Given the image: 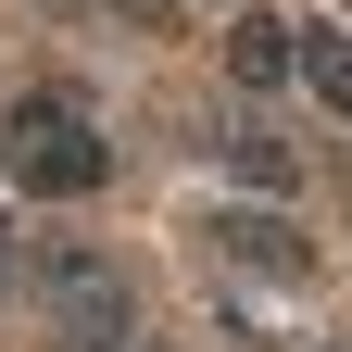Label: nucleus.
Instances as JSON below:
<instances>
[{
	"label": "nucleus",
	"instance_id": "0eeeda50",
	"mask_svg": "<svg viewBox=\"0 0 352 352\" xmlns=\"http://www.w3.org/2000/svg\"><path fill=\"white\" fill-rule=\"evenodd\" d=\"M63 13H101V0H63Z\"/></svg>",
	"mask_w": 352,
	"mask_h": 352
},
{
	"label": "nucleus",
	"instance_id": "39448f33",
	"mask_svg": "<svg viewBox=\"0 0 352 352\" xmlns=\"http://www.w3.org/2000/svg\"><path fill=\"white\" fill-rule=\"evenodd\" d=\"M214 151H227V164L252 176V189H302V151H289L264 113H227V126H214Z\"/></svg>",
	"mask_w": 352,
	"mask_h": 352
},
{
	"label": "nucleus",
	"instance_id": "f03ea898",
	"mask_svg": "<svg viewBox=\"0 0 352 352\" xmlns=\"http://www.w3.org/2000/svg\"><path fill=\"white\" fill-rule=\"evenodd\" d=\"M126 327H139L126 277H113L101 252H63V264H51V340H63V352H126Z\"/></svg>",
	"mask_w": 352,
	"mask_h": 352
},
{
	"label": "nucleus",
	"instance_id": "6e6552de",
	"mask_svg": "<svg viewBox=\"0 0 352 352\" xmlns=\"http://www.w3.org/2000/svg\"><path fill=\"white\" fill-rule=\"evenodd\" d=\"M201 13H239V0H201Z\"/></svg>",
	"mask_w": 352,
	"mask_h": 352
},
{
	"label": "nucleus",
	"instance_id": "f257e3e1",
	"mask_svg": "<svg viewBox=\"0 0 352 352\" xmlns=\"http://www.w3.org/2000/svg\"><path fill=\"white\" fill-rule=\"evenodd\" d=\"M101 126H88L63 88H25L13 113H0V176L13 189H38V201H76V189H101Z\"/></svg>",
	"mask_w": 352,
	"mask_h": 352
},
{
	"label": "nucleus",
	"instance_id": "20e7f679",
	"mask_svg": "<svg viewBox=\"0 0 352 352\" xmlns=\"http://www.w3.org/2000/svg\"><path fill=\"white\" fill-rule=\"evenodd\" d=\"M227 76L252 88V101H277V88L302 76V25H277V13H252V0H239V13H227Z\"/></svg>",
	"mask_w": 352,
	"mask_h": 352
},
{
	"label": "nucleus",
	"instance_id": "423d86ee",
	"mask_svg": "<svg viewBox=\"0 0 352 352\" xmlns=\"http://www.w3.org/2000/svg\"><path fill=\"white\" fill-rule=\"evenodd\" d=\"M302 88L352 126V38H340V25H302Z\"/></svg>",
	"mask_w": 352,
	"mask_h": 352
},
{
	"label": "nucleus",
	"instance_id": "7ed1b4c3",
	"mask_svg": "<svg viewBox=\"0 0 352 352\" xmlns=\"http://www.w3.org/2000/svg\"><path fill=\"white\" fill-rule=\"evenodd\" d=\"M214 252H227L239 277H264V289H315V239H302L289 214H264V201H227V214H214Z\"/></svg>",
	"mask_w": 352,
	"mask_h": 352
}]
</instances>
